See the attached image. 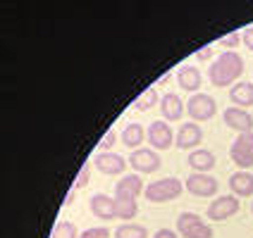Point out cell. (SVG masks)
<instances>
[{"mask_svg":"<svg viewBox=\"0 0 253 238\" xmlns=\"http://www.w3.org/2000/svg\"><path fill=\"white\" fill-rule=\"evenodd\" d=\"M241 74H244V60H241V55L234 53V50H227V53H220V57L211 65L208 79H211L212 86L225 88V86L237 84V79Z\"/></svg>","mask_w":253,"mask_h":238,"instance_id":"obj_1","label":"cell"},{"mask_svg":"<svg viewBox=\"0 0 253 238\" xmlns=\"http://www.w3.org/2000/svg\"><path fill=\"white\" fill-rule=\"evenodd\" d=\"M182 191L184 183L177 176H165V179H158V181L143 186V196L148 203H169L182 196Z\"/></svg>","mask_w":253,"mask_h":238,"instance_id":"obj_2","label":"cell"},{"mask_svg":"<svg viewBox=\"0 0 253 238\" xmlns=\"http://www.w3.org/2000/svg\"><path fill=\"white\" fill-rule=\"evenodd\" d=\"M177 236L182 238H212V226L196 212H182L177 217Z\"/></svg>","mask_w":253,"mask_h":238,"instance_id":"obj_3","label":"cell"},{"mask_svg":"<svg viewBox=\"0 0 253 238\" xmlns=\"http://www.w3.org/2000/svg\"><path fill=\"white\" fill-rule=\"evenodd\" d=\"M184 110H186L189 117L198 124V122H208V119L215 117L217 102H215V98L208 96V93H194L191 98L186 100V107H184Z\"/></svg>","mask_w":253,"mask_h":238,"instance_id":"obj_4","label":"cell"},{"mask_svg":"<svg viewBox=\"0 0 253 238\" xmlns=\"http://www.w3.org/2000/svg\"><path fill=\"white\" fill-rule=\"evenodd\" d=\"M129 165L141 176V174H153V171H158L160 165H163V160H160V155L155 153L153 148H136L134 153L129 155Z\"/></svg>","mask_w":253,"mask_h":238,"instance_id":"obj_5","label":"cell"},{"mask_svg":"<svg viewBox=\"0 0 253 238\" xmlns=\"http://www.w3.org/2000/svg\"><path fill=\"white\" fill-rule=\"evenodd\" d=\"M146 138H148V143H151V148H153L155 153L158 150H168V148H172V143H174V131H172V126L168 122L155 119V122L148 124Z\"/></svg>","mask_w":253,"mask_h":238,"instance_id":"obj_6","label":"cell"},{"mask_svg":"<svg viewBox=\"0 0 253 238\" xmlns=\"http://www.w3.org/2000/svg\"><path fill=\"white\" fill-rule=\"evenodd\" d=\"M184 188L196 198H212L215 193H217L220 183H217V179L211 176V174H198V171H194V174L186 176Z\"/></svg>","mask_w":253,"mask_h":238,"instance_id":"obj_7","label":"cell"},{"mask_svg":"<svg viewBox=\"0 0 253 238\" xmlns=\"http://www.w3.org/2000/svg\"><path fill=\"white\" fill-rule=\"evenodd\" d=\"M239 198L234 196H220L215 198L211 205H208V219L211 222H225V219H229V217H234L237 212H239Z\"/></svg>","mask_w":253,"mask_h":238,"instance_id":"obj_8","label":"cell"},{"mask_svg":"<svg viewBox=\"0 0 253 238\" xmlns=\"http://www.w3.org/2000/svg\"><path fill=\"white\" fill-rule=\"evenodd\" d=\"M93 167L98 169L100 174L105 176H117L126 169V160L120 153H113V150H100L96 157H93Z\"/></svg>","mask_w":253,"mask_h":238,"instance_id":"obj_9","label":"cell"},{"mask_svg":"<svg viewBox=\"0 0 253 238\" xmlns=\"http://www.w3.org/2000/svg\"><path fill=\"white\" fill-rule=\"evenodd\" d=\"M201 140H203V129H201L196 122H186V124H182L177 129V134H174V143H177V148H182V150L198 148Z\"/></svg>","mask_w":253,"mask_h":238,"instance_id":"obj_10","label":"cell"},{"mask_svg":"<svg viewBox=\"0 0 253 238\" xmlns=\"http://www.w3.org/2000/svg\"><path fill=\"white\" fill-rule=\"evenodd\" d=\"M143 193V179L139 174H129V176H122L117 186H115V200H136V198Z\"/></svg>","mask_w":253,"mask_h":238,"instance_id":"obj_11","label":"cell"},{"mask_svg":"<svg viewBox=\"0 0 253 238\" xmlns=\"http://www.w3.org/2000/svg\"><path fill=\"white\" fill-rule=\"evenodd\" d=\"M225 124L229 129H234L237 134H244V131H253V114L249 110H241V107H227L225 114H222Z\"/></svg>","mask_w":253,"mask_h":238,"instance_id":"obj_12","label":"cell"},{"mask_svg":"<svg viewBox=\"0 0 253 238\" xmlns=\"http://www.w3.org/2000/svg\"><path fill=\"white\" fill-rule=\"evenodd\" d=\"M88 207H91V214L96 219H103V222L117 219V214H115V198L105 196V193H96L88 200Z\"/></svg>","mask_w":253,"mask_h":238,"instance_id":"obj_13","label":"cell"},{"mask_svg":"<svg viewBox=\"0 0 253 238\" xmlns=\"http://www.w3.org/2000/svg\"><path fill=\"white\" fill-rule=\"evenodd\" d=\"M160 114H163V122H179L184 114V100L177 93H165L160 98Z\"/></svg>","mask_w":253,"mask_h":238,"instance_id":"obj_14","label":"cell"},{"mask_svg":"<svg viewBox=\"0 0 253 238\" xmlns=\"http://www.w3.org/2000/svg\"><path fill=\"white\" fill-rule=\"evenodd\" d=\"M177 84H179L182 91H186V93L194 96V93H198V88L203 84V74L198 71V67L186 65V67H182V69L177 71Z\"/></svg>","mask_w":253,"mask_h":238,"instance_id":"obj_15","label":"cell"},{"mask_svg":"<svg viewBox=\"0 0 253 238\" xmlns=\"http://www.w3.org/2000/svg\"><path fill=\"white\" fill-rule=\"evenodd\" d=\"M229 191L234 198H251L253 196V174L251 171H234L229 176Z\"/></svg>","mask_w":253,"mask_h":238,"instance_id":"obj_16","label":"cell"},{"mask_svg":"<svg viewBox=\"0 0 253 238\" xmlns=\"http://www.w3.org/2000/svg\"><path fill=\"white\" fill-rule=\"evenodd\" d=\"M229 100H232L234 107H241V110L251 107L253 105V81H237V84L232 86V91H229Z\"/></svg>","mask_w":253,"mask_h":238,"instance_id":"obj_17","label":"cell"},{"mask_svg":"<svg viewBox=\"0 0 253 238\" xmlns=\"http://www.w3.org/2000/svg\"><path fill=\"white\" fill-rule=\"evenodd\" d=\"M189 167L198 171V174H208L212 167H215V155L206 148H194L189 153Z\"/></svg>","mask_w":253,"mask_h":238,"instance_id":"obj_18","label":"cell"},{"mask_svg":"<svg viewBox=\"0 0 253 238\" xmlns=\"http://www.w3.org/2000/svg\"><path fill=\"white\" fill-rule=\"evenodd\" d=\"M143 140H146V129L141 124L131 122V124H126L125 129H122V143H125L126 148H134V150H136Z\"/></svg>","mask_w":253,"mask_h":238,"instance_id":"obj_19","label":"cell"},{"mask_svg":"<svg viewBox=\"0 0 253 238\" xmlns=\"http://www.w3.org/2000/svg\"><path fill=\"white\" fill-rule=\"evenodd\" d=\"M160 102V98H158V91H155L153 86L151 88H146V91H141L139 98L134 100V110H139V112H146V110H151V107H155Z\"/></svg>","mask_w":253,"mask_h":238,"instance_id":"obj_20","label":"cell"},{"mask_svg":"<svg viewBox=\"0 0 253 238\" xmlns=\"http://www.w3.org/2000/svg\"><path fill=\"white\" fill-rule=\"evenodd\" d=\"M115 214H117V219H122V222L134 219V217L139 214L136 200H115Z\"/></svg>","mask_w":253,"mask_h":238,"instance_id":"obj_21","label":"cell"},{"mask_svg":"<svg viewBox=\"0 0 253 238\" xmlns=\"http://www.w3.org/2000/svg\"><path fill=\"white\" fill-rule=\"evenodd\" d=\"M229 157H232V162L241 167V171H249L253 167V153L251 150H244V148H237V145H232L229 148Z\"/></svg>","mask_w":253,"mask_h":238,"instance_id":"obj_22","label":"cell"},{"mask_svg":"<svg viewBox=\"0 0 253 238\" xmlns=\"http://www.w3.org/2000/svg\"><path fill=\"white\" fill-rule=\"evenodd\" d=\"M115 238H148V229L141 224H120L115 229Z\"/></svg>","mask_w":253,"mask_h":238,"instance_id":"obj_23","label":"cell"},{"mask_svg":"<svg viewBox=\"0 0 253 238\" xmlns=\"http://www.w3.org/2000/svg\"><path fill=\"white\" fill-rule=\"evenodd\" d=\"M50 238H79V229L70 219H60L55 224V229H53Z\"/></svg>","mask_w":253,"mask_h":238,"instance_id":"obj_24","label":"cell"},{"mask_svg":"<svg viewBox=\"0 0 253 238\" xmlns=\"http://www.w3.org/2000/svg\"><path fill=\"white\" fill-rule=\"evenodd\" d=\"M239 43H241V31H229L227 36H222V38H220V45H222V48H227V50H234Z\"/></svg>","mask_w":253,"mask_h":238,"instance_id":"obj_25","label":"cell"},{"mask_svg":"<svg viewBox=\"0 0 253 238\" xmlns=\"http://www.w3.org/2000/svg\"><path fill=\"white\" fill-rule=\"evenodd\" d=\"M232 145L244 148V150H251V153H253V131H244V134H239V136L234 138V143H232Z\"/></svg>","mask_w":253,"mask_h":238,"instance_id":"obj_26","label":"cell"},{"mask_svg":"<svg viewBox=\"0 0 253 238\" xmlns=\"http://www.w3.org/2000/svg\"><path fill=\"white\" fill-rule=\"evenodd\" d=\"M88 176H91V167L86 165V167L79 169V174H77V179H74V183H72V188H74V191L84 188L86 183H88Z\"/></svg>","mask_w":253,"mask_h":238,"instance_id":"obj_27","label":"cell"},{"mask_svg":"<svg viewBox=\"0 0 253 238\" xmlns=\"http://www.w3.org/2000/svg\"><path fill=\"white\" fill-rule=\"evenodd\" d=\"M110 236V231L105 229V226H93V229H86L79 234V238H108Z\"/></svg>","mask_w":253,"mask_h":238,"instance_id":"obj_28","label":"cell"},{"mask_svg":"<svg viewBox=\"0 0 253 238\" xmlns=\"http://www.w3.org/2000/svg\"><path fill=\"white\" fill-rule=\"evenodd\" d=\"M115 140H117V134H115L113 129H108V131L103 134V138H100L98 148H103V150H110V148L115 145Z\"/></svg>","mask_w":253,"mask_h":238,"instance_id":"obj_29","label":"cell"},{"mask_svg":"<svg viewBox=\"0 0 253 238\" xmlns=\"http://www.w3.org/2000/svg\"><path fill=\"white\" fill-rule=\"evenodd\" d=\"M241 41H244V45L253 53V27H249V29H244V31H241Z\"/></svg>","mask_w":253,"mask_h":238,"instance_id":"obj_30","label":"cell"},{"mask_svg":"<svg viewBox=\"0 0 253 238\" xmlns=\"http://www.w3.org/2000/svg\"><path fill=\"white\" fill-rule=\"evenodd\" d=\"M196 60H201V62H206V60H212V45H203V48H198Z\"/></svg>","mask_w":253,"mask_h":238,"instance_id":"obj_31","label":"cell"},{"mask_svg":"<svg viewBox=\"0 0 253 238\" xmlns=\"http://www.w3.org/2000/svg\"><path fill=\"white\" fill-rule=\"evenodd\" d=\"M153 238H179V236H177V231H172V229H158L153 234Z\"/></svg>","mask_w":253,"mask_h":238,"instance_id":"obj_32","label":"cell"},{"mask_svg":"<svg viewBox=\"0 0 253 238\" xmlns=\"http://www.w3.org/2000/svg\"><path fill=\"white\" fill-rule=\"evenodd\" d=\"M169 79H172V74H163V76H160V79H158V84H169Z\"/></svg>","mask_w":253,"mask_h":238,"instance_id":"obj_33","label":"cell"},{"mask_svg":"<svg viewBox=\"0 0 253 238\" xmlns=\"http://www.w3.org/2000/svg\"><path fill=\"white\" fill-rule=\"evenodd\" d=\"M74 198H77V193L70 191V193H67V200H65V205H72V203H74Z\"/></svg>","mask_w":253,"mask_h":238,"instance_id":"obj_34","label":"cell"},{"mask_svg":"<svg viewBox=\"0 0 253 238\" xmlns=\"http://www.w3.org/2000/svg\"><path fill=\"white\" fill-rule=\"evenodd\" d=\"M251 212H253V205H251Z\"/></svg>","mask_w":253,"mask_h":238,"instance_id":"obj_35","label":"cell"}]
</instances>
